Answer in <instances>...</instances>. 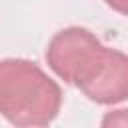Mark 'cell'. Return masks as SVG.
I'll use <instances>...</instances> for the list:
<instances>
[{
  "label": "cell",
  "mask_w": 128,
  "mask_h": 128,
  "mask_svg": "<svg viewBox=\"0 0 128 128\" xmlns=\"http://www.w3.org/2000/svg\"><path fill=\"white\" fill-rule=\"evenodd\" d=\"M62 108V88L36 62L0 60V116L12 126H48Z\"/></svg>",
  "instance_id": "obj_1"
},
{
  "label": "cell",
  "mask_w": 128,
  "mask_h": 128,
  "mask_svg": "<svg viewBox=\"0 0 128 128\" xmlns=\"http://www.w3.org/2000/svg\"><path fill=\"white\" fill-rule=\"evenodd\" d=\"M106 46L86 28L70 26L52 36L46 48V62L50 70L66 84L80 82L102 56Z\"/></svg>",
  "instance_id": "obj_2"
},
{
  "label": "cell",
  "mask_w": 128,
  "mask_h": 128,
  "mask_svg": "<svg viewBox=\"0 0 128 128\" xmlns=\"http://www.w3.org/2000/svg\"><path fill=\"white\" fill-rule=\"evenodd\" d=\"M90 102L114 106L128 100V54L104 48L96 66L76 86Z\"/></svg>",
  "instance_id": "obj_3"
},
{
  "label": "cell",
  "mask_w": 128,
  "mask_h": 128,
  "mask_svg": "<svg viewBox=\"0 0 128 128\" xmlns=\"http://www.w3.org/2000/svg\"><path fill=\"white\" fill-rule=\"evenodd\" d=\"M102 126H128V108H118V110H110L102 122Z\"/></svg>",
  "instance_id": "obj_4"
},
{
  "label": "cell",
  "mask_w": 128,
  "mask_h": 128,
  "mask_svg": "<svg viewBox=\"0 0 128 128\" xmlns=\"http://www.w3.org/2000/svg\"><path fill=\"white\" fill-rule=\"evenodd\" d=\"M104 4L108 8H112L114 12H118L122 16H128V0H104Z\"/></svg>",
  "instance_id": "obj_5"
}]
</instances>
